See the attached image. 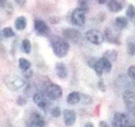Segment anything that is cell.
Here are the masks:
<instances>
[{
	"instance_id": "6da1fadb",
	"label": "cell",
	"mask_w": 135,
	"mask_h": 127,
	"mask_svg": "<svg viewBox=\"0 0 135 127\" xmlns=\"http://www.w3.org/2000/svg\"><path fill=\"white\" fill-rule=\"evenodd\" d=\"M52 48L53 53L57 58H63L69 51V44L62 37H54L52 41Z\"/></svg>"
},
{
	"instance_id": "7a4b0ae2",
	"label": "cell",
	"mask_w": 135,
	"mask_h": 127,
	"mask_svg": "<svg viewBox=\"0 0 135 127\" xmlns=\"http://www.w3.org/2000/svg\"><path fill=\"white\" fill-rule=\"evenodd\" d=\"M122 98L129 111L135 116V91L132 88H126L122 92Z\"/></svg>"
},
{
	"instance_id": "3957f363",
	"label": "cell",
	"mask_w": 135,
	"mask_h": 127,
	"mask_svg": "<svg viewBox=\"0 0 135 127\" xmlns=\"http://www.w3.org/2000/svg\"><path fill=\"white\" fill-rule=\"evenodd\" d=\"M4 82L6 87L11 91H17L25 85V80L22 77L16 75H9L5 77Z\"/></svg>"
},
{
	"instance_id": "277c9868",
	"label": "cell",
	"mask_w": 135,
	"mask_h": 127,
	"mask_svg": "<svg viewBox=\"0 0 135 127\" xmlns=\"http://www.w3.org/2000/svg\"><path fill=\"white\" fill-rule=\"evenodd\" d=\"M120 36H121V31L117 27L116 28L107 27L105 30L104 37L107 39L108 42H111V43L119 45L121 42Z\"/></svg>"
},
{
	"instance_id": "5b68a950",
	"label": "cell",
	"mask_w": 135,
	"mask_h": 127,
	"mask_svg": "<svg viewBox=\"0 0 135 127\" xmlns=\"http://www.w3.org/2000/svg\"><path fill=\"white\" fill-rule=\"evenodd\" d=\"M46 97L52 100H56L62 95V89L57 84L51 83L45 89Z\"/></svg>"
},
{
	"instance_id": "8992f818",
	"label": "cell",
	"mask_w": 135,
	"mask_h": 127,
	"mask_svg": "<svg viewBox=\"0 0 135 127\" xmlns=\"http://www.w3.org/2000/svg\"><path fill=\"white\" fill-rule=\"evenodd\" d=\"M85 37L89 42L95 45H100L105 40L104 34L98 31V30L95 29H91L87 31L85 33Z\"/></svg>"
},
{
	"instance_id": "52a82bcc",
	"label": "cell",
	"mask_w": 135,
	"mask_h": 127,
	"mask_svg": "<svg viewBox=\"0 0 135 127\" xmlns=\"http://www.w3.org/2000/svg\"><path fill=\"white\" fill-rule=\"evenodd\" d=\"M45 124L44 118L37 112L31 113L26 120L27 127H44Z\"/></svg>"
},
{
	"instance_id": "ba28073f",
	"label": "cell",
	"mask_w": 135,
	"mask_h": 127,
	"mask_svg": "<svg viewBox=\"0 0 135 127\" xmlns=\"http://www.w3.org/2000/svg\"><path fill=\"white\" fill-rule=\"evenodd\" d=\"M71 20L74 25H79V26H82V25H84L86 20L85 12L82 10L81 8H76L75 10H74V11L72 12Z\"/></svg>"
},
{
	"instance_id": "9c48e42d",
	"label": "cell",
	"mask_w": 135,
	"mask_h": 127,
	"mask_svg": "<svg viewBox=\"0 0 135 127\" xmlns=\"http://www.w3.org/2000/svg\"><path fill=\"white\" fill-rule=\"evenodd\" d=\"M128 118L125 114L115 113L112 117V124L114 127H128Z\"/></svg>"
},
{
	"instance_id": "30bf717a",
	"label": "cell",
	"mask_w": 135,
	"mask_h": 127,
	"mask_svg": "<svg viewBox=\"0 0 135 127\" xmlns=\"http://www.w3.org/2000/svg\"><path fill=\"white\" fill-rule=\"evenodd\" d=\"M34 28H35L36 32L38 35H41V36H47L50 32V29L48 27V25L41 20H35Z\"/></svg>"
},
{
	"instance_id": "8fae6325",
	"label": "cell",
	"mask_w": 135,
	"mask_h": 127,
	"mask_svg": "<svg viewBox=\"0 0 135 127\" xmlns=\"http://www.w3.org/2000/svg\"><path fill=\"white\" fill-rule=\"evenodd\" d=\"M62 37H63V39L75 42L80 38V37H81V33L76 29L68 28V29H65L62 31Z\"/></svg>"
},
{
	"instance_id": "7c38bea8",
	"label": "cell",
	"mask_w": 135,
	"mask_h": 127,
	"mask_svg": "<svg viewBox=\"0 0 135 127\" xmlns=\"http://www.w3.org/2000/svg\"><path fill=\"white\" fill-rule=\"evenodd\" d=\"M63 121L67 126H72L76 121V113L74 110L65 109L63 111Z\"/></svg>"
},
{
	"instance_id": "4fadbf2b",
	"label": "cell",
	"mask_w": 135,
	"mask_h": 127,
	"mask_svg": "<svg viewBox=\"0 0 135 127\" xmlns=\"http://www.w3.org/2000/svg\"><path fill=\"white\" fill-rule=\"evenodd\" d=\"M33 102L38 106V107H40L41 108H46L48 104V101L46 99V96L43 93H41V92H36L33 95Z\"/></svg>"
},
{
	"instance_id": "5bb4252c",
	"label": "cell",
	"mask_w": 135,
	"mask_h": 127,
	"mask_svg": "<svg viewBox=\"0 0 135 127\" xmlns=\"http://www.w3.org/2000/svg\"><path fill=\"white\" fill-rule=\"evenodd\" d=\"M124 3L121 1H117V0H112V1L107 2V8L108 10L112 13H118L123 8Z\"/></svg>"
},
{
	"instance_id": "9a60e30c",
	"label": "cell",
	"mask_w": 135,
	"mask_h": 127,
	"mask_svg": "<svg viewBox=\"0 0 135 127\" xmlns=\"http://www.w3.org/2000/svg\"><path fill=\"white\" fill-rule=\"evenodd\" d=\"M55 70H56L57 75L60 79H65L69 74L68 68L65 65V64L63 63H57L56 66H55Z\"/></svg>"
},
{
	"instance_id": "2e32d148",
	"label": "cell",
	"mask_w": 135,
	"mask_h": 127,
	"mask_svg": "<svg viewBox=\"0 0 135 127\" xmlns=\"http://www.w3.org/2000/svg\"><path fill=\"white\" fill-rule=\"evenodd\" d=\"M27 25V20L25 16H19L15 21V26L18 31H23Z\"/></svg>"
},
{
	"instance_id": "e0dca14e",
	"label": "cell",
	"mask_w": 135,
	"mask_h": 127,
	"mask_svg": "<svg viewBox=\"0 0 135 127\" xmlns=\"http://www.w3.org/2000/svg\"><path fill=\"white\" fill-rule=\"evenodd\" d=\"M80 101V94L79 92H72L67 97L68 103L71 105H74L79 103Z\"/></svg>"
},
{
	"instance_id": "ac0fdd59",
	"label": "cell",
	"mask_w": 135,
	"mask_h": 127,
	"mask_svg": "<svg viewBox=\"0 0 135 127\" xmlns=\"http://www.w3.org/2000/svg\"><path fill=\"white\" fill-rule=\"evenodd\" d=\"M115 24H116V27L121 31V30H123L128 26V19L123 16H118L115 20Z\"/></svg>"
},
{
	"instance_id": "d6986e66",
	"label": "cell",
	"mask_w": 135,
	"mask_h": 127,
	"mask_svg": "<svg viewBox=\"0 0 135 127\" xmlns=\"http://www.w3.org/2000/svg\"><path fill=\"white\" fill-rule=\"evenodd\" d=\"M31 66V64L28 59L25 58H19V67L21 70L26 72L30 70V68Z\"/></svg>"
},
{
	"instance_id": "ffe728a7",
	"label": "cell",
	"mask_w": 135,
	"mask_h": 127,
	"mask_svg": "<svg viewBox=\"0 0 135 127\" xmlns=\"http://www.w3.org/2000/svg\"><path fill=\"white\" fill-rule=\"evenodd\" d=\"M118 53L117 52V50L115 49H112V50H107L103 55V57L107 58L109 61H116L117 59Z\"/></svg>"
},
{
	"instance_id": "44dd1931",
	"label": "cell",
	"mask_w": 135,
	"mask_h": 127,
	"mask_svg": "<svg viewBox=\"0 0 135 127\" xmlns=\"http://www.w3.org/2000/svg\"><path fill=\"white\" fill-rule=\"evenodd\" d=\"M92 69H94V70L95 71L97 75H99V76L102 75L104 71H103V66H102V63H101V60H100V58L96 59L95 65H94V66H93Z\"/></svg>"
},
{
	"instance_id": "7402d4cb",
	"label": "cell",
	"mask_w": 135,
	"mask_h": 127,
	"mask_svg": "<svg viewBox=\"0 0 135 127\" xmlns=\"http://www.w3.org/2000/svg\"><path fill=\"white\" fill-rule=\"evenodd\" d=\"M100 60H101V63H102L103 71L107 72V73H109V72L112 70V62L109 61L107 58H105L104 57L100 58Z\"/></svg>"
},
{
	"instance_id": "603a6c76",
	"label": "cell",
	"mask_w": 135,
	"mask_h": 127,
	"mask_svg": "<svg viewBox=\"0 0 135 127\" xmlns=\"http://www.w3.org/2000/svg\"><path fill=\"white\" fill-rule=\"evenodd\" d=\"M127 51L131 56L135 55V42H133V40L127 41Z\"/></svg>"
},
{
	"instance_id": "cb8c5ba5",
	"label": "cell",
	"mask_w": 135,
	"mask_h": 127,
	"mask_svg": "<svg viewBox=\"0 0 135 127\" xmlns=\"http://www.w3.org/2000/svg\"><path fill=\"white\" fill-rule=\"evenodd\" d=\"M21 46H22V49H23V52L29 54L31 53V43L30 42L29 39H24L22 41V43H21Z\"/></svg>"
},
{
	"instance_id": "d4e9b609",
	"label": "cell",
	"mask_w": 135,
	"mask_h": 127,
	"mask_svg": "<svg viewBox=\"0 0 135 127\" xmlns=\"http://www.w3.org/2000/svg\"><path fill=\"white\" fill-rule=\"evenodd\" d=\"M128 75L131 80V82L135 87V65H131L128 69Z\"/></svg>"
},
{
	"instance_id": "484cf974",
	"label": "cell",
	"mask_w": 135,
	"mask_h": 127,
	"mask_svg": "<svg viewBox=\"0 0 135 127\" xmlns=\"http://www.w3.org/2000/svg\"><path fill=\"white\" fill-rule=\"evenodd\" d=\"M126 15H127V17H128V18L131 20L135 19V7L133 5V4H130V5L128 7V8H127Z\"/></svg>"
},
{
	"instance_id": "4316f807",
	"label": "cell",
	"mask_w": 135,
	"mask_h": 127,
	"mask_svg": "<svg viewBox=\"0 0 135 127\" xmlns=\"http://www.w3.org/2000/svg\"><path fill=\"white\" fill-rule=\"evenodd\" d=\"M3 35L4 37H6V38H10V37H15V33L14 31H13V29L11 27L8 26V27L3 28Z\"/></svg>"
},
{
	"instance_id": "83f0119b",
	"label": "cell",
	"mask_w": 135,
	"mask_h": 127,
	"mask_svg": "<svg viewBox=\"0 0 135 127\" xmlns=\"http://www.w3.org/2000/svg\"><path fill=\"white\" fill-rule=\"evenodd\" d=\"M51 114L54 117V118H57L61 115V108L59 107H55L52 109V112H51Z\"/></svg>"
},
{
	"instance_id": "f1b7e54d",
	"label": "cell",
	"mask_w": 135,
	"mask_h": 127,
	"mask_svg": "<svg viewBox=\"0 0 135 127\" xmlns=\"http://www.w3.org/2000/svg\"><path fill=\"white\" fill-rule=\"evenodd\" d=\"M79 8H81L82 10H84V12H87L89 10V7H88V2L87 1H79Z\"/></svg>"
},
{
	"instance_id": "f546056e",
	"label": "cell",
	"mask_w": 135,
	"mask_h": 127,
	"mask_svg": "<svg viewBox=\"0 0 135 127\" xmlns=\"http://www.w3.org/2000/svg\"><path fill=\"white\" fill-rule=\"evenodd\" d=\"M98 87L101 92H104L105 91V84L103 82V80H100V81L98 82Z\"/></svg>"
},
{
	"instance_id": "4dcf8cb0",
	"label": "cell",
	"mask_w": 135,
	"mask_h": 127,
	"mask_svg": "<svg viewBox=\"0 0 135 127\" xmlns=\"http://www.w3.org/2000/svg\"><path fill=\"white\" fill-rule=\"evenodd\" d=\"M99 127H108V125L105 121H100L99 123Z\"/></svg>"
},
{
	"instance_id": "1f68e13d",
	"label": "cell",
	"mask_w": 135,
	"mask_h": 127,
	"mask_svg": "<svg viewBox=\"0 0 135 127\" xmlns=\"http://www.w3.org/2000/svg\"><path fill=\"white\" fill-rule=\"evenodd\" d=\"M84 127H94V124L92 122H87L84 125Z\"/></svg>"
},
{
	"instance_id": "d6a6232c",
	"label": "cell",
	"mask_w": 135,
	"mask_h": 127,
	"mask_svg": "<svg viewBox=\"0 0 135 127\" xmlns=\"http://www.w3.org/2000/svg\"><path fill=\"white\" fill-rule=\"evenodd\" d=\"M15 2H16L17 3H18L19 5H20V6H23V5H25V3H26L25 1H20V0H19V1H15Z\"/></svg>"
},
{
	"instance_id": "836d02e7",
	"label": "cell",
	"mask_w": 135,
	"mask_h": 127,
	"mask_svg": "<svg viewBox=\"0 0 135 127\" xmlns=\"http://www.w3.org/2000/svg\"><path fill=\"white\" fill-rule=\"evenodd\" d=\"M98 3L100 4H103L104 3H107V1H104V0H102V1H101V0H100V1H98Z\"/></svg>"
},
{
	"instance_id": "e575fe53",
	"label": "cell",
	"mask_w": 135,
	"mask_h": 127,
	"mask_svg": "<svg viewBox=\"0 0 135 127\" xmlns=\"http://www.w3.org/2000/svg\"><path fill=\"white\" fill-rule=\"evenodd\" d=\"M128 127H135V125H128Z\"/></svg>"
}]
</instances>
